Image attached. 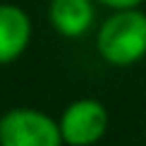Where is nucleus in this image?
<instances>
[{"label":"nucleus","instance_id":"f257e3e1","mask_svg":"<svg viewBox=\"0 0 146 146\" xmlns=\"http://www.w3.org/2000/svg\"><path fill=\"white\" fill-rule=\"evenodd\" d=\"M98 53L106 62L127 67L146 55V15L137 7L117 10L98 29Z\"/></svg>","mask_w":146,"mask_h":146},{"label":"nucleus","instance_id":"f03ea898","mask_svg":"<svg viewBox=\"0 0 146 146\" xmlns=\"http://www.w3.org/2000/svg\"><path fill=\"white\" fill-rule=\"evenodd\" d=\"M60 122L31 108H15L0 117V146H62Z\"/></svg>","mask_w":146,"mask_h":146},{"label":"nucleus","instance_id":"7ed1b4c3","mask_svg":"<svg viewBox=\"0 0 146 146\" xmlns=\"http://www.w3.org/2000/svg\"><path fill=\"white\" fill-rule=\"evenodd\" d=\"M108 110L96 98H79L65 108L60 117L62 141L70 146H91L106 134Z\"/></svg>","mask_w":146,"mask_h":146},{"label":"nucleus","instance_id":"20e7f679","mask_svg":"<svg viewBox=\"0 0 146 146\" xmlns=\"http://www.w3.org/2000/svg\"><path fill=\"white\" fill-rule=\"evenodd\" d=\"M31 38L29 15L17 5H0V65L17 60Z\"/></svg>","mask_w":146,"mask_h":146},{"label":"nucleus","instance_id":"39448f33","mask_svg":"<svg viewBox=\"0 0 146 146\" xmlns=\"http://www.w3.org/2000/svg\"><path fill=\"white\" fill-rule=\"evenodd\" d=\"M48 17L58 34L79 38L94 24V0H50Z\"/></svg>","mask_w":146,"mask_h":146},{"label":"nucleus","instance_id":"423d86ee","mask_svg":"<svg viewBox=\"0 0 146 146\" xmlns=\"http://www.w3.org/2000/svg\"><path fill=\"white\" fill-rule=\"evenodd\" d=\"M101 5H106V7H113V10H132L137 7L141 0H98Z\"/></svg>","mask_w":146,"mask_h":146}]
</instances>
